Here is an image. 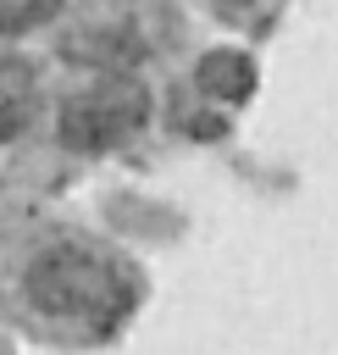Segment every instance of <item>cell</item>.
Returning <instances> with one entry per match:
<instances>
[{
    "label": "cell",
    "mask_w": 338,
    "mask_h": 355,
    "mask_svg": "<svg viewBox=\"0 0 338 355\" xmlns=\"http://www.w3.org/2000/svg\"><path fill=\"white\" fill-rule=\"evenodd\" d=\"M28 294L66 322H116L122 316V277L105 255L83 250V244H61L44 250L28 272Z\"/></svg>",
    "instance_id": "1"
},
{
    "label": "cell",
    "mask_w": 338,
    "mask_h": 355,
    "mask_svg": "<svg viewBox=\"0 0 338 355\" xmlns=\"http://www.w3.org/2000/svg\"><path fill=\"white\" fill-rule=\"evenodd\" d=\"M144 111H150V100H144V89H139L133 78H105V83L83 89L78 100H66L61 133H66V144H78V150H105V144L139 133Z\"/></svg>",
    "instance_id": "2"
},
{
    "label": "cell",
    "mask_w": 338,
    "mask_h": 355,
    "mask_svg": "<svg viewBox=\"0 0 338 355\" xmlns=\"http://www.w3.org/2000/svg\"><path fill=\"white\" fill-rule=\"evenodd\" d=\"M199 89L205 94H222V100H244L255 89V61L238 55V50H216L199 61Z\"/></svg>",
    "instance_id": "3"
},
{
    "label": "cell",
    "mask_w": 338,
    "mask_h": 355,
    "mask_svg": "<svg viewBox=\"0 0 338 355\" xmlns=\"http://www.w3.org/2000/svg\"><path fill=\"white\" fill-rule=\"evenodd\" d=\"M17 128H22V94L6 89V78H0V139H11Z\"/></svg>",
    "instance_id": "4"
}]
</instances>
